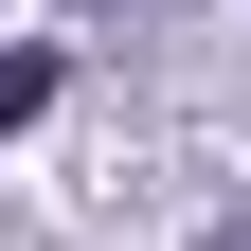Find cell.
Segmentation results:
<instances>
[{
	"instance_id": "1",
	"label": "cell",
	"mask_w": 251,
	"mask_h": 251,
	"mask_svg": "<svg viewBox=\"0 0 251 251\" xmlns=\"http://www.w3.org/2000/svg\"><path fill=\"white\" fill-rule=\"evenodd\" d=\"M36 108H54V54H0V144H18Z\"/></svg>"
},
{
	"instance_id": "2",
	"label": "cell",
	"mask_w": 251,
	"mask_h": 251,
	"mask_svg": "<svg viewBox=\"0 0 251 251\" xmlns=\"http://www.w3.org/2000/svg\"><path fill=\"white\" fill-rule=\"evenodd\" d=\"M215 251H251V215H215Z\"/></svg>"
}]
</instances>
